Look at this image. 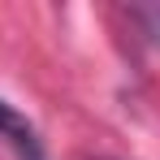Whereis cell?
<instances>
[{
	"mask_svg": "<svg viewBox=\"0 0 160 160\" xmlns=\"http://www.w3.org/2000/svg\"><path fill=\"white\" fill-rule=\"evenodd\" d=\"M0 143H4L18 160H48L39 130L26 121V112H18L9 100H0Z\"/></svg>",
	"mask_w": 160,
	"mask_h": 160,
	"instance_id": "obj_1",
	"label": "cell"
}]
</instances>
